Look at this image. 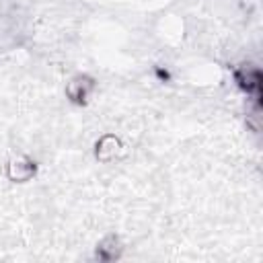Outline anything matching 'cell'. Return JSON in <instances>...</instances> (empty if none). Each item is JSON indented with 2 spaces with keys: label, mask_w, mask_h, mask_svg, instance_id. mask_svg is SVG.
Returning a JSON list of instances; mask_svg holds the SVG:
<instances>
[{
  "label": "cell",
  "mask_w": 263,
  "mask_h": 263,
  "mask_svg": "<svg viewBox=\"0 0 263 263\" xmlns=\"http://www.w3.org/2000/svg\"><path fill=\"white\" fill-rule=\"evenodd\" d=\"M33 171H35V166L25 158H18V160L10 162V166H8V175L14 181H27L33 175Z\"/></svg>",
  "instance_id": "cell-1"
},
{
  "label": "cell",
  "mask_w": 263,
  "mask_h": 263,
  "mask_svg": "<svg viewBox=\"0 0 263 263\" xmlns=\"http://www.w3.org/2000/svg\"><path fill=\"white\" fill-rule=\"evenodd\" d=\"M90 88H92V82H90L88 78L78 76V78H74V80L68 84L66 92H68V97H70V99L80 101V99H84V97L88 95V90H90Z\"/></svg>",
  "instance_id": "cell-2"
},
{
  "label": "cell",
  "mask_w": 263,
  "mask_h": 263,
  "mask_svg": "<svg viewBox=\"0 0 263 263\" xmlns=\"http://www.w3.org/2000/svg\"><path fill=\"white\" fill-rule=\"evenodd\" d=\"M117 148H119L117 138L105 136V138L99 142V146H97V156L103 158V160H109V158H113V156L117 154Z\"/></svg>",
  "instance_id": "cell-3"
},
{
  "label": "cell",
  "mask_w": 263,
  "mask_h": 263,
  "mask_svg": "<svg viewBox=\"0 0 263 263\" xmlns=\"http://www.w3.org/2000/svg\"><path fill=\"white\" fill-rule=\"evenodd\" d=\"M119 240L115 236H107L101 245H99V257L101 259H115L117 257V251H119Z\"/></svg>",
  "instance_id": "cell-4"
}]
</instances>
